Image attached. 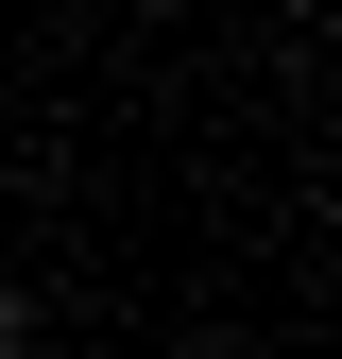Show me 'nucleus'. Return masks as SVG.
<instances>
[{"mask_svg": "<svg viewBox=\"0 0 342 359\" xmlns=\"http://www.w3.org/2000/svg\"><path fill=\"white\" fill-rule=\"evenodd\" d=\"M0 359H18V291H0Z\"/></svg>", "mask_w": 342, "mask_h": 359, "instance_id": "1", "label": "nucleus"}]
</instances>
